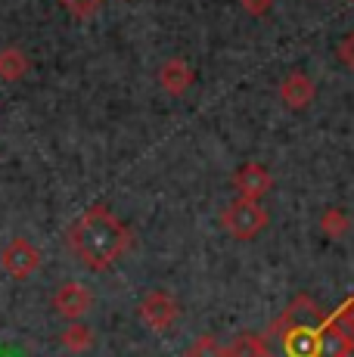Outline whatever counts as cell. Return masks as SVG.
<instances>
[{
    "mask_svg": "<svg viewBox=\"0 0 354 357\" xmlns=\"http://www.w3.org/2000/svg\"><path fill=\"white\" fill-rule=\"evenodd\" d=\"M131 239L134 236L125 227V221L112 215L106 205H91L66 230L69 252L91 271H109L112 264H118L131 249Z\"/></svg>",
    "mask_w": 354,
    "mask_h": 357,
    "instance_id": "6da1fadb",
    "label": "cell"
},
{
    "mask_svg": "<svg viewBox=\"0 0 354 357\" xmlns=\"http://www.w3.org/2000/svg\"><path fill=\"white\" fill-rule=\"evenodd\" d=\"M314 314H298V301L283 314V320L274 326L280 335L283 357H320V335H323V324H314Z\"/></svg>",
    "mask_w": 354,
    "mask_h": 357,
    "instance_id": "7a4b0ae2",
    "label": "cell"
},
{
    "mask_svg": "<svg viewBox=\"0 0 354 357\" xmlns=\"http://www.w3.org/2000/svg\"><path fill=\"white\" fill-rule=\"evenodd\" d=\"M221 224L230 236L236 239H252L268 227V211L261 202H252V199H240L236 196L227 208L221 211Z\"/></svg>",
    "mask_w": 354,
    "mask_h": 357,
    "instance_id": "3957f363",
    "label": "cell"
},
{
    "mask_svg": "<svg viewBox=\"0 0 354 357\" xmlns=\"http://www.w3.org/2000/svg\"><path fill=\"white\" fill-rule=\"evenodd\" d=\"M137 314L149 329L165 333V329H171L177 324V317H180V305H177V298L168 295L165 289H153L143 295V301L137 305Z\"/></svg>",
    "mask_w": 354,
    "mask_h": 357,
    "instance_id": "277c9868",
    "label": "cell"
},
{
    "mask_svg": "<svg viewBox=\"0 0 354 357\" xmlns=\"http://www.w3.org/2000/svg\"><path fill=\"white\" fill-rule=\"evenodd\" d=\"M0 267H3L13 280H29L31 273L40 267L38 245L31 243V239H25V236L10 239V243L3 245V252H0Z\"/></svg>",
    "mask_w": 354,
    "mask_h": 357,
    "instance_id": "5b68a950",
    "label": "cell"
},
{
    "mask_svg": "<svg viewBox=\"0 0 354 357\" xmlns=\"http://www.w3.org/2000/svg\"><path fill=\"white\" fill-rule=\"evenodd\" d=\"M233 187H236V196H240V199L261 202V199L270 193V187H274V177H270V171L264 168V165L246 162V165H240V168H236Z\"/></svg>",
    "mask_w": 354,
    "mask_h": 357,
    "instance_id": "8992f818",
    "label": "cell"
},
{
    "mask_svg": "<svg viewBox=\"0 0 354 357\" xmlns=\"http://www.w3.org/2000/svg\"><path fill=\"white\" fill-rule=\"evenodd\" d=\"M91 305H93V295L87 292L84 283H63L56 289V295H53L56 314L63 320H69V324H78V320L91 311Z\"/></svg>",
    "mask_w": 354,
    "mask_h": 357,
    "instance_id": "52a82bcc",
    "label": "cell"
},
{
    "mask_svg": "<svg viewBox=\"0 0 354 357\" xmlns=\"http://www.w3.org/2000/svg\"><path fill=\"white\" fill-rule=\"evenodd\" d=\"M193 81H196L193 66H190L187 59H180V56L165 59L162 68H159V84H162V91H168L171 97H183V93L193 87Z\"/></svg>",
    "mask_w": 354,
    "mask_h": 357,
    "instance_id": "ba28073f",
    "label": "cell"
},
{
    "mask_svg": "<svg viewBox=\"0 0 354 357\" xmlns=\"http://www.w3.org/2000/svg\"><path fill=\"white\" fill-rule=\"evenodd\" d=\"M314 93H317L314 81H311L305 72L286 75L283 84H280V100H283L289 109H308L311 100H314Z\"/></svg>",
    "mask_w": 354,
    "mask_h": 357,
    "instance_id": "9c48e42d",
    "label": "cell"
},
{
    "mask_svg": "<svg viewBox=\"0 0 354 357\" xmlns=\"http://www.w3.org/2000/svg\"><path fill=\"white\" fill-rule=\"evenodd\" d=\"M354 351V335L348 329L336 324V317L323 324V335H320V357H351Z\"/></svg>",
    "mask_w": 354,
    "mask_h": 357,
    "instance_id": "30bf717a",
    "label": "cell"
},
{
    "mask_svg": "<svg viewBox=\"0 0 354 357\" xmlns=\"http://www.w3.org/2000/svg\"><path fill=\"white\" fill-rule=\"evenodd\" d=\"M29 72H31V59L22 47L16 44L0 47V81L13 84V81H22Z\"/></svg>",
    "mask_w": 354,
    "mask_h": 357,
    "instance_id": "8fae6325",
    "label": "cell"
},
{
    "mask_svg": "<svg viewBox=\"0 0 354 357\" xmlns=\"http://www.w3.org/2000/svg\"><path fill=\"white\" fill-rule=\"evenodd\" d=\"M268 345H264V339H258V335L252 333H243L236 335L233 342L227 345V357H268Z\"/></svg>",
    "mask_w": 354,
    "mask_h": 357,
    "instance_id": "7c38bea8",
    "label": "cell"
},
{
    "mask_svg": "<svg viewBox=\"0 0 354 357\" xmlns=\"http://www.w3.org/2000/svg\"><path fill=\"white\" fill-rule=\"evenodd\" d=\"M91 342H93V333H91V326H84V324H69V329L63 333V345L69 348V351H87Z\"/></svg>",
    "mask_w": 354,
    "mask_h": 357,
    "instance_id": "4fadbf2b",
    "label": "cell"
},
{
    "mask_svg": "<svg viewBox=\"0 0 354 357\" xmlns=\"http://www.w3.org/2000/svg\"><path fill=\"white\" fill-rule=\"evenodd\" d=\"M187 357H227V348H224L215 335H199V339L187 348Z\"/></svg>",
    "mask_w": 354,
    "mask_h": 357,
    "instance_id": "5bb4252c",
    "label": "cell"
},
{
    "mask_svg": "<svg viewBox=\"0 0 354 357\" xmlns=\"http://www.w3.org/2000/svg\"><path fill=\"white\" fill-rule=\"evenodd\" d=\"M320 227H323V233H330V236H342V233L348 230V218L339 208H330L323 215V221H320Z\"/></svg>",
    "mask_w": 354,
    "mask_h": 357,
    "instance_id": "9a60e30c",
    "label": "cell"
},
{
    "mask_svg": "<svg viewBox=\"0 0 354 357\" xmlns=\"http://www.w3.org/2000/svg\"><path fill=\"white\" fill-rule=\"evenodd\" d=\"M336 324L342 326V329H348V333L354 335V295H348V301H345V305L339 307V314H336Z\"/></svg>",
    "mask_w": 354,
    "mask_h": 357,
    "instance_id": "2e32d148",
    "label": "cell"
},
{
    "mask_svg": "<svg viewBox=\"0 0 354 357\" xmlns=\"http://www.w3.org/2000/svg\"><path fill=\"white\" fill-rule=\"evenodd\" d=\"M339 59L345 63V68L354 72V31H348L342 40H339Z\"/></svg>",
    "mask_w": 354,
    "mask_h": 357,
    "instance_id": "e0dca14e",
    "label": "cell"
},
{
    "mask_svg": "<svg viewBox=\"0 0 354 357\" xmlns=\"http://www.w3.org/2000/svg\"><path fill=\"white\" fill-rule=\"evenodd\" d=\"M243 10L249 13V16H264V13L274 6V0H240Z\"/></svg>",
    "mask_w": 354,
    "mask_h": 357,
    "instance_id": "ac0fdd59",
    "label": "cell"
},
{
    "mask_svg": "<svg viewBox=\"0 0 354 357\" xmlns=\"http://www.w3.org/2000/svg\"><path fill=\"white\" fill-rule=\"evenodd\" d=\"M66 6H69L72 13H78V16H91V10H97L100 0H63Z\"/></svg>",
    "mask_w": 354,
    "mask_h": 357,
    "instance_id": "d6986e66",
    "label": "cell"
}]
</instances>
